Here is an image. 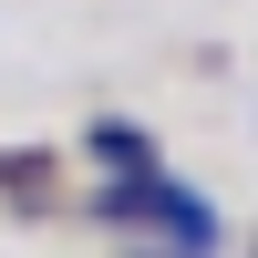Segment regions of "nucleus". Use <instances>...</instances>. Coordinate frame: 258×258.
Returning <instances> with one entry per match:
<instances>
[{"instance_id": "3", "label": "nucleus", "mask_w": 258, "mask_h": 258, "mask_svg": "<svg viewBox=\"0 0 258 258\" xmlns=\"http://www.w3.org/2000/svg\"><path fill=\"white\" fill-rule=\"evenodd\" d=\"M52 186H62L52 155H31V145H21V155H0V197H11V207H52Z\"/></svg>"}, {"instance_id": "4", "label": "nucleus", "mask_w": 258, "mask_h": 258, "mask_svg": "<svg viewBox=\"0 0 258 258\" xmlns=\"http://www.w3.org/2000/svg\"><path fill=\"white\" fill-rule=\"evenodd\" d=\"M124 258H186V248H165V238H155V248H145V238H135V248H124Z\"/></svg>"}, {"instance_id": "2", "label": "nucleus", "mask_w": 258, "mask_h": 258, "mask_svg": "<svg viewBox=\"0 0 258 258\" xmlns=\"http://www.w3.org/2000/svg\"><path fill=\"white\" fill-rule=\"evenodd\" d=\"M83 155H93L103 176H145V165H155V135H145V124H124V114H93Z\"/></svg>"}, {"instance_id": "1", "label": "nucleus", "mask_w": 258, "mask_h": 258, "mask_svg": "<svg viewBox=\"0 0 258 258\" xmlns=\"http://www.w3.org/2000/svg\"><path fill=\"white\" fill-rule=\"evenodd\" d=\"M83 207H93L103 227H155V238L186 248V258H217V248H227V217L197 197V186H176L165 165H145V176H103Z\"/></svg>"}]
</instances>
